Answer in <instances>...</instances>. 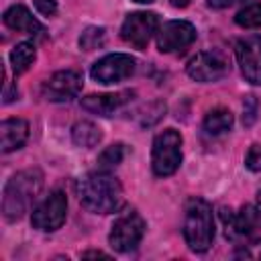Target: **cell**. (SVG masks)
Here are the masks:
<instances>
[{
  "instance_id": "1",
  "label": "cell",
  "mask_w": 261,
  "mask_h": 261,
  "mask_svg": "<svg viewBox=\"0 0 261 261\" xmlns=\"http://www.w3.org/2000/svg\"><path fill=\"white\" fill-rule=\"evenodd\" d=\"M77 198L82 206L96 214L118 212L124 204V194L120 181L106 169L90 171L75 184Z\"/></svg>"
},
{
  "instance_id": "2",
  "label": "cell",
  "mask_w": 261,
  "mask_h": 261,
  "mask_svg": "<svg viewBox=\"0 0 261 261\" xmlns=\"http://www.w3.org/2000/svg\"><path fill=\"white\" fill-rule=\"evenodd\" d=\"M43 188V173L37 167L22 169L14 173L2 192V214L6 220H18L24 212H29L31 204L37 200Z\"/></svg>"
},
{
  "instance_id": "3",
  "label": "cell",
  "mask_w": 261,
  "mask_h": 261,
  "mask_svg": "<svg viewBox=\"0 0 261 261\" xmlns=\"http://www.w3.org/2000/svg\"><path fill=\"white\" fill-rule=\"evenodd\" d=\"M184 239L194 253L210 249L214 239V216L212 206L204 198H188L184 208Z\"/></svg>"
},
{
  "instance_id": "4",
  "label": "cell",
  "mask_w": 261,
  "mask_h": 261,
  "mask_svg": "<svg viewBox=\"0 0 261 261\" xmlns=\"http://www.w3.org/2000/svg\"><path fill=\"white\" fill-rule=\"evenodd\" d=\"M224 234L237 245L261 243V210L257 206H243L241 210H222Z\"/></svg>"
},
{
  "instance_id": "5",
  "label": "cell",
  "mask_w": 261,
  "mask_h": 261,
  "mask_svg": "<svg viewBox=\"0 0 261 261\" xmlns=\"http://www.w3.org/2000/svg\"><path fill=\"white\" fill-rule=\"evenodd\" d=\"M181 135L175 128H165L153 139L151 151V167L159 177H167L177 171L181 163Z\"/></svg>"
},
{
  "instance_id": "6",
  "label": "cell",
  "mask_w": 261,
  "mask_h": 261,
  "mask_svg": "<svg viewBox=\"0 0 261 261\" xmlns=\"http://www.w3.org/2000/svg\"><path fill=\"white\" fill-rule=\"evenodd\" d=\"M145 234V220L137 210H124L112 224L108 243L118 253H130L139 247Z\"/></svg>"
},
{
  "instance_id": "7",
  "label": "cell",
  "mask_w": 261,
  "mask_h": 261,
  "mask_svg": "<svg viewBox=\"0 0 261 261\" xmlns=\"http://www.w3.org/2000/svg\"><path fill=\"white\" fill-rule=\"evenodd\" d=\"M67 216V198L61 190H53L31 214V224L37 230L53 232L57 230Z\"/></svg>"
},
{
  "instance_id": "8",
  "label": "cell",
  "mask_w": 261,
  "mask_h": 261,
  "mask_svg": "<svg viewBox=\"0 0 261 261\" xmlns=\"http://www.w3.org/2000/svg\"><path fill=\"white\" fill-rule=\"evenodd\" d=\"M157 31H159V16L155 12L141 10V12H130L124 18L120 27V37L124 39V43L143 51Z\"/></svg>"
},
{
  "instance_id": "9",
  "label": "cell",
  "mask_w": 261,
  "mask_h": 261,
  "mask_svg": "<svg viewBox=\"0 0 261 261\" xmlns=\"http://www.w3.org/2000/svg\"><path fill=\"white\" fill-rule=\"evenodd\" d=\"M133 73H135V59L130 55H126V53L104 55L90 69L92 80L98 82V84H104V86L118 84V82L130 77Z\"/></svg>"
},
{
  "instance_id": "10",
  "label": "cell",
  "mask_w": 261,
  "mask_h": 261,
  "mask_svg": "<svg viewBox=\"0 0 261 261\" xmlns=\"http://www.w3.org/2000/svg\"><path fill=\"white\" fill-rule=\"evenodd\" d=\"M228 59L218 53V51H202L198 55H194L188 65L186 71L192 80L202 82V84H210V82H218L228 73Z\"/></svg>"
},
{
  "instance_id": "11",
  "label": "cell",
  "mask_w": 261,
  "mask_h": 261,
  "mask_svg": "<svg viewBox=\"0 0 261 261\" xmlns=\"http://www.w3.org/2000/svg\"><path fill=\"white\" fill-rule=\"evenodd\" d=\"M196 41V27L188 20H169L157 31V47L161 53H181Z\"/></svg>"
},
{
  "instance_id": "12",
  "label": "cell",
  "mask_w": 261,
  "mask_h": 261,
  "mask_svg": "<svg viewBox=\"0 0 261 261\" xmlns=\"http://www.w3.org/2000/svg\"><path fill=\"white\" fill-rule=\"evenodd\" d=\"M237 61L247 82L261 86V35H249L234 45Z\"/></svg>"
},
{
  "instance_id": "13",
  "label": "cell",
  "mask_w": 261,
  "mask_h": 261,
  "mask_svg": "<svg viewBox=\"0 0 261 261\" xmlns=\"http://www.w3.org/2000/svg\"><path fill=\"white\" fill-rule=\"evenodd\" d=\"M82 90V75L73 69H63L53 73L43 84V98L49 102H69Z\"/></svg>"
},
{
  "instance_id": "14",
  "label": "cell",
  "mask_w": 261,
  "mask_h": 261,
  "mask_svg": "<svg viewBox=\"0 0 261 261\" xmlns=\"http://www.w3.org/2000/svg\"><path fill=\"white\" fill-rule=\"evenodd\" d=\"M133 98V92H116V94H90L82 98V108L98 114V116H112L116 110H120L124 104H128Z\"/></svg>"
},
{
  "instance_id": "15",
  "label": "cell",
  "mask_w": 261,
  "mask_h": 261,
  "mask_svg": "<svg viewBox=\"0 0 261 261\" xmlns=\"http://www.w3.org/2000/svg\"><path fill=\"white\" fill-rule=\"evenodd\" d=\"M2 20L8 29L18 31V33H27V35H33V37H43V33H45L43 24L22 4H12L10 8H6L4 14H2Z\"/></svg>"
},
{
  "instance_id": "16",
  "label": "cell",
  "mask_w": 261,
  "mask_h": 261,
  "mask_svg": "<svg viewBox=\"0 0 261 261\" xmlns=\"http://www.w3.org/2000/svg\"><path fill=\"white\" fill-rule=\"evenodd\" d=\"M0 137H2V153L16 151L29 139V122L22 118H6L0 124Z\"/></svg>"
},
{
  "instance_id": "17",
  "label": "cell",
  "mask_w": 261,
  "mask_h": 261,
  "mask_svg": "<svg viewBox=\"0 0 261 261\" xmlns=\"http://www.w3.org/2000/svg\"><path fill=\"white\" fill-rule=\"evenodd\" d=\"M71 139H73V143L77 147L92 149L102 141V130H100L98 124H94L90 120H80L71 128Z\"/></svg>"
},
{
  "instance_id": "18",
  "label": "cell",
  "mask_w": 261,
  "mask_h": 261,
  "mask_svg": "<svg viewBox=\"0 0 261 261\" xmlns=\"http://www.w3.org/2000/svg\"><path fill=\"white\" fill-rule=\"evenodd\" d=\"M35 59H37V49L29 41H22V43L14 45L12 51H10V65H12L14 73H24L33 65Z\"/></svg>"
},
{
  "instance_id": "19",
  "label": "cell",
  "mask_w": 261,
  "mask_h": 261,
  "mask_svg": "<svg viewBox=\"0 0 261 261\" xmlns=\"http://www.w3.org/2000/svg\"><path fill=\"white\" fill-rule=\"evenodd\" d=\"M232 120H234V118H232V112H230V110H226V108H214V110H210V112L206 114V118H204V130H206L208 135H212V137L222 135V133L230 130Z\"/></svg>"
},
{
  "instance_id": "20",
  "label": "cell",
  "mask_w": 261,
  "mask_h": 261,
  "mask_svg": "<svg viewBox=\"0 0 261 261\" xmlns=\"http://www.w3.org/2000/svg\"><path fill=\"white\" fill-rule=\"evenodd\" d=\"M234 22L243 29H259L261 27V2H251L243 6L234 14Z\"/></svg>"
},
{
  "instance_id": "21",
  "label": "cell",
  "mask_w": 261,
  "mask_h": 261,
  "mask_svg": "<svg viewBox=\"0 0 261 261\" xmlns=\"http://www.w3.org/2000/svg\"><path fill=\"white\" fill-rule=\"evenodd\" d=\"M122 159H124V145H122V143H114V145L106 147V149L100 153V157H98V167L110 171V169H114L118 163H122Z\"/></svg>"
},
{
  "instance_id": "22",
  "label": "cell",
  "mask_w": 261,
  "mask_h": 261,
  "mask_svg": "<svg viewBox=\"0 0 261 261\" xmlns=\"http://www.w3.org/2000/svg\"><path fill=\"white\" fill-rule=\"evenodd\" d=\"M104 39H106V29L104 27H88L80 35V47L84 51H94V49L104 45Z\"/></svg>"
},
{
  "instance_id": "23",
  "label": "cell",
  "mask_w": 261,
  "mask_h": 261,
  "mask_svg": "<svg viewBox=\"0 0 261 261\" xmlns=\"http://www.w3.org/2000/svg\"><path fill=\"white\" fill-rule=\"evenodd\" d=\"M257 108H259V102L255 96H247L245 102H243V124L245 126H251L257 118Z\"/></svg>"
},
{
  "instance_id": "24",
  "label": "cell",
  "mask_w": 261,
  "mask_h": 261,
  "mask_svg": "<svg viewBox=\"0 0 261 261\" xmlns=\"http://www.w3.org/2000/svg\"><path fill=\"white\" fill-rule=\"evenodd\" d=\"M245 165L251 171H261V145L259 143H255V145L249 147L247 157H245Z\"/></svg>"
},
{
  "instance_id": "25",
  "label": "cell",
  "mask_w": 261,
  "mask_h": 261,
  "mask_svg": "<svg viewBox=\"0 0 261 261\" xmlns=\"http://www.w3.org/2000/svg\"><path fill=\"white\" fill-rule=\"evenodd\" d=\"M35 8L43 16H55L57 14V2L55 0H35Z\"/></svg>"
},
{
  "instance_id": "26",
  "label": "cell",
  "mask_w": 261,
  "mask_h": 261,
  "mask_svg": "<svg viewBox=\"0 0 261 261\" xmlns=\"http://www.w3.org/2000/svg\"><path fill=\"white\" fill-rule=\"evenodd\" d=\"M208 2V6H212V8H228L230 4H234L237 0H206Z\"/></svg>"
},
{
  "instance_id": "27",
  "label": "cell",
  "mask_w": 261,
  "mask_h": 261,
  "mask_svg": "<svg viewBox=\"0 0 261 261\" xmlns=\"http://www.w3.org/2000/svg\"><path fill=\"white\" fill-rule=\"evenodd\" d=\"M171 2V6H175V8H184V6H188L192 0H169Z\"/></svg>"
},
{
  "instance_id": "28",
  "label": "cell",
  "mask_w": 261,
  "mask_h": 261,
  "mask_svg": "<svg viewBox=\"0 0 261 261\" xmlns=\"http://www.w3.org/2000/svg\"><path fill=\"white\" fill-rule=\"evenodd\" d=\"M82 257H108V255L102 253V251H88V253H84Z\"/></svg>"
},
{
  "instance_id": "29",
  "label": "cell",
  "mask_w": 261,
  "mask_h": 261,
  "mask_svg": "<svg viewBox=\"0 0 261 261\" xmlns=\"http://www.w3.org/2000/svg\"><path fill=\"white\" fill-rule=\"evenodd\" d=\"M255 206H257V208H259V210H261V192H259V194H257V204H255Z\"/></svg>"
},
{
  "instance_id": "30",
  "label": "cell",
  "mask_w": 261,
  "mask_h": 261,
  "mask_svg": "<svg viewBox=\"0 0 261 261\" xmlns=\"http://www.w3.org/2000/svg\"><path fill=\"white\" fill-rule=\"evenodd\" d=\"M135 2H139V4H149V2H153V0H135Z\"/></svg>"
}]
</instances>
